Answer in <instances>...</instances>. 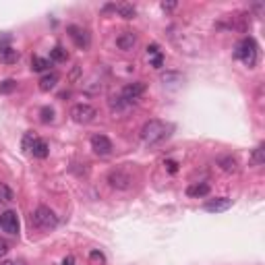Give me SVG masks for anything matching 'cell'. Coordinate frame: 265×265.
Instances as JSON below:
<instances>
[{"instance_id": "obj_1", "label": "cell", "mask_w": 265, "mask_h": 265, "mask_svg": "<svg viewBox=\"0 0 265 265\" xmlns=\"http://www.w3.org/2000/svg\"><path fill=\"white\" fill-rule=\"evenodd\" d=\"M168 135H170L168 126H166V122H162V120H147V122L143 124V128H141V139H143V143H147V145H156V143L164 141Z\"/></svg>"}, {"instance_id": "obj_2", "label": "cell", "mask_w": 265, "mask_h": 265, "mask_svg": "<svg viewBox=\"0 0 265 265\" xmlns=\"http://www.w3.org/2000/svg\"><path fill=\"white\" fill-rule=\"evenodd\" d=\"M234 58H238L240 62H245L247 66H255L257 58H259V46L253 37H242L236 48H234Z\"/></svg>"}, {"instance_id": "obj_3", "label": "cell", "mask_w": 265, "mask_h": 265, "mask_svg": "<svg viewBox=\"0 0 265 265\" xmlns=\"http://www.w3.org/2000/svg\"><path fill=\"white\" fill-rule=\"evenodd\" d=\"M31 224L37 228V230H54L58 226V215L46 207V205H39L33 209L31 213Z\"/></svg>"}, {"instance_id": "obj_4", "label": "cell", "mask_w": 265, "mask_h": 265, "mask_svg": "<svg viewBox=\"0 0 265 265\" xmlns=\"http://www.w3.org/2000/svg\"><path fill=\"white\" fill-rule=\"evenodd\" d=\"M23 149L29 151L33 158H39V160L48 158V153H50V145L43 141V139L35 137L33 132H27V135L23 137Z\"/></svg>"}, {"instance_id": "obj_5", "label": "cell", "mask_w": 265, "mask_h": 265, "mask_svg": "<svg viewBox=\"0 0 265 265\" xmlns=\"http://www.w3.org/2000/svg\"><path fill=\"white\" fill-rule=\"evenodd\" d=\"M106 181H108L110 187L116 189V191H128V189L132 187V176H130L126 170H122V168L110 170Z\"/></svg>"}, {"instance_id": "obj_6", "label": "cell", "mask_w": 265, "mask_h": 265, "mask_svg": "<svg viewBox=\"0 0 265 265\" xmlns=\"http://www.w3.org/2000/svg\"><path fill=\"white\" fill-rule=\"evenodd\" d=\"M96 116H98V110L92 104H75L71 108V118L77 124H90L96 120Z\"/></svg>"}, {"instance_id": "obj_7", "label": "cell", "mask_w": 265, "mask_h": 265, "mask_svg": "<svg viewBox=\"0 0 265 265\" xmlns=\"http://www.w3.org/2000/svg\"><path fill=\"white\" fill-rule=\"evenodd\" d=\"M145 90H147V85H145L143 81H132V83H126V85L122 87L120 98H122L128 106H132V104H135V102L145 94Z\"/></svg>"}, {"instance_id": "obj_8", "label": "cell", "mask_w": 265, "mask_h": 265, "mask_svg": "<svg viewBox=\"0 0 265 265\" xmlns=\"http://www.w3.org/2000/svg\"><path fill=\"white\" fill-rule=\"evenodd\" d=\"M0 230L7 234H19V215L13 209L0 213Z\"/></svg>"}, {"instance_id": "obj_9", "label": "cell", "mask_w": 265, "mask_h": 265, "mask_svg": "<svg viewBox=\"0 0 265 265\" xmlns=\"http://www.w3.org/2000/svg\"><path fill=\"white\" fill-rule=\"evenodd\" d=\"M69 37L75 41V46L77 48H81V50H87L90 48V43H92V37H90V33H87V29H83V27H79V25H69Z\"/></svg>"}, {"instance_id": "obj_10", "label": "cell", "mask_w": 265, "mask_h": 265, "mask_svg": "<svg viewBox=\"0 0 265 265\" xmlns=\"http://www.w3.org/2000/svg\"><path fill=\"white\" fill-rule=\"evenodd\" d=\"M92 149L98 153V156H110L112 149H114V145L106 135H100V132H98V135L92 137Z\"/></svg>"}, {"instance_id": "obj_11", "label": "cell", "mask_w": 265, "mask_h": 265, "mask_svg": "<svg viewBox=\"0 0 265 265\" xmlns=\"http://www.w3.org/2000/svg\"><path fill=\"white\" fill-rule=\"evenodd\" d=\"M205 211L209 213H222V211H228L232 207V199L228 197H217V199H209V201L203 205Z\"/></svg>"}, {"instance_id": "obj_12", "label": "cell", "mask_w": 265, "mask_h": 265, "mask_svg": "<svg viewBox=\"0 0 265 265\" xmlns=\"http://www.w3.org/2000/svg\"><path fill=\"white\" fill-rule=\"evenodd\" d=\"M116 46L122 50V52H130L132 48L137 46V35L132 31H122L118 37H116Z\"/></svg>"}, {"instance_id": "obj_13", "label": "cell", "mask_w": 265, "mask_h": 265, "mask_svg": "<svg viewBox=\"0 0 265 265\" xmlns=\"http://www.w3.org/2000/svg\"><path fill=\"white\" fill-rule=\"evenodd\" d=\"M147 58H149V62H151L153 69H162L164 54H162V50H160L158 43H149V46H147Z\"/></svg>"}, {"instance_id": "obj_14", "label": "cell", "mask_w": 265, "mask_h": 265, "mask_svg": "<svg viewBox=\"0 0 265 265\" xmlns=\"http://www.w3.org/2000/svg\"><path fill=\"white\" fill-rule=\"evenodd\" d=\"M209 185L207 183H193L187 187V195L193 197V199H201V197H207L209 195Z\"/></svg>"}, {"instance_id": "obj_15", "label": "cell", "mask_w": 265, "mask_h": 265, "mask_svg": "<svg viewBox=\"0 0 265 265\" xmlns=\"http://www.w3.org/2000/svg\"><path fill=\"white\" fill-rule=\"evenodd\" d=\"M58 81H60L58 73H46L39 79V90L41 92H50V90H54V87L58 85Z\"/></svg>"}, {"instance_id": "obj_16", "label": "cell", "mask_w": 265, "mask_h": 265, "mask_svg": "<svg viewBox=\"0 0 265 265\" xmlns=\"http://www.w3.org/2000/svg\"><path fill=\"white\" fill-rule=\"evenodd\" d=\"M19 60V52L11 46H0V62L5 64H15Z\"/></svg>"}, {"instance_id": "obj_17", "label": "cell", "mask_w": 265, "mask_h": 265, "mask_svg": "<svg viewBox=\"0 0 265 265\" xmlns=\"http://www.w3.org/2000/svg\"><path fill=\"white\" fill-rule=\"evenodd\" d=\"M50 58H41V56H33L31 58V71L35 73H43V71H48L50 69Z\"/></svg>"}, {"instance_id": "obj_18", "label": "cell", "mask_w": 265, "mask_h": 265, "mask_svg": "<svg viewBox=\"0 0 265 265\" xmlns=\"http://www.w3.org/2000/svg\"><path fill=\"white\" fill-rule=\"evenodd\" d=\"M114 11L122 17V19H135V15H137V9L132 7V5H128V3H122V5H116L114 7Z\"/></svg>"}, {"instance_id": "obj_19", "label": "cell", "mask_w": 265, "mask_h": 265, "mask_svg": "<svg viewBox=\"0 0 265 265\" xmlns=\"http://www.w3.org/2000/svg\"><path fill=\"white\" fill-rule=\"evenodd\" d=\"M217 164H219V168H222L224 172H236V170H238L236 160H234V158H230V156L219 158V160H217Z\"/></svg>"}, {"instance_id": "obj_20", "label": "cell", "mask_w": 265, "mask_h": 265, "mask_svg": "<svg viewBox=\"0 0 265 265\" xmlns=\"http://www.w3.org/2000/svg\"><path fill=\"white\" fill-rule=\"evenodd\" d=\"M108 104H110V110H112L114 114H118V112H122V110H126V108H128V104H126V102H124L120 96L110 98V102H108Z\"/></svg>"}, {"instance_id": "obj_21", "label": "cell", "mask_w": 265, "mask_h": 265, "mask_svg": "<svg viewBox=\"0 0 265 265\" xmlns=\"http://www.w3.org/2000/svg\"><path fill=\"white\" fill-rule=\"evenodd\" d=\"M66 58H69V52H66L62 46H54L50 50V62H64Z\"/></svg>"}, {"instance_id": "obj_22", "label": "cell", "mask_w": 265, "mask_h": 265, "mask_svg": "<svg viewBox=\"0 0 265 265\" xmlns=\"http://www.w3.org/2000/svg\"><path fill=\"white\" fill-rule=\"evenodd\" d=\"M251 162H253L255 166H263V162H265V145H263V143H259V145L253 149Z\"/></svg>"}, {"instance_id": "obj_23", "label": "cell", "mask_w": 265, "mask_h": 265, "mask_svg": "<svg viewBox=\"0 0 265 265\" xmlns=\"http://www.w3.org/2000/svg\"><path fill=\"white\" fill-rule=\"evenodd\" d=\"M13 197H15L13 189L9 185H5V183H0V203H11Z\"/></svg>"}, {"instance_id": "obj_24", "label": "cell", "mask_w": 265, "mask_h": 265, "mask_svg": "<svg viewBox=\"0 0 265 265\" xmlns=\"http://www.w3.org/2000/svg\"><path fill=\"white\" fill-rule=\"evenodd\" d=\"M15 90H17V81L15 79H7V81L0 83V94H11Z\"/></svg>"}, {"instance_id": "obj_25", "label": "cell", "mask_w": 265, "mask_h": 265, "mask_svg": "<svg viewBox=\"0 0 265 265\" xmlns=\"http://www.w3.org/2000/svg\"><path fill=\"white\" fill-rule=\"evenodd\" d=\"M39 116H41V122H54V110L52 108H41V112H39Z\"/></svg>"}, {"instance_id": "obj_26", "label": "cell", "mask_w": 265, "mask_h": 265, "mask_svg": "<svg viewBox=\"0 0 265 265\" xmlns=\"http://www.w3.org/2000/svg\"><path fill=\"white\" fill-rule=\"evenodd\" d=\"M162 81H164V83H170V81H181V75H176V73H168V75H162Z\"/></svg>"}, {"instance_id": "obj_27", "label": "cell", "mask_w": 265, "mask_h": 265, "mask_svg": "<svg viewBox=\"0 0 265 265\" xmlns=\"http://www.w3.org/2000/svg\"><path fill=\"white\" fill-rule=\"evenodd\" d=\"M90 259H92V261H100V263L106 261V257H104L100 251H92V253H90Z\"/></svg>"}, {"instance_id": "obj_28", "label": "cell", "mask_w": 265, "mask_h": 265, "mask_svg": "<svg viewBox=\"0 0 265 265\" xmlns=\"http://www.w3.org/2000/svg\"><path fill=\"white\" fill-rule=\"evenodd\" d=\"M166 168H168V172H172V174L179 172V164H176L174 160H168V162H166Z\"/></svg>"}, {"instance_id": "obj_29", "label": "cell", "mask_w": 265, "mask_h": 265, "mask_svg": "<svg viewBox=\"0 0 265 265\" xmlns=\"http://www.w3.org/2000/svg\"><path fill=\"white\" fill-rule=\"evenodd\" d=\"M9 253V242L7 240H0V257H5Z\"/></svg>"}, {"instance_id": "obj_30", "label": "cell", "mask_w": 265, "mask_h": 265, "mask_svg": "<svg viewBox=\"0 0 265 265\" xmlns=\"http://www.w3.org/2000/svg\"><path fill=\"white\" fill-rule=\"evenodd\" d=\"M176 7H179V3H162V9H164V11H174Z\"/></svg>"}, {"instance_id": "obj_31", "label": "cell", "mask_w": 265, "mask_h": 265, "mask_svg": "<svg viewBox=\"0 0 265 265\" xmlns=\"http://www.w3.org/2000/svg\"><path fill=\"white\" fill-rule=\"evenodd\" d=\"M62 265H75V257H73V255H69V257H66V259L62 261Z\"/></svg>"}, {"instance_id": "obj_32", "label": "cell", "mask_w": 265, "mask_h": 265, "mask_svg": "<svg viewBox=\"0 0 265 265\" xmlns=\"http://www.w3.org/2000/svg\"><path fill=\"white\" fill-rule=\"evenodd\" d=\"M0 265H13L11 261H0Z\"/></svg>"}, {"instance_id": "obj_33", "label": "cell", "mask_w": 265, "mask_h": 265, "mask_svg": "<svg viewBox=\"0 0 265 265\" xmlns=\"http://www.w3.org/2000/svg\"><path fill=\"white\" fill-rule=\"evenodd\" d=\"M13 265H25V263H13Z\"/></svg>"}]
</instances>
